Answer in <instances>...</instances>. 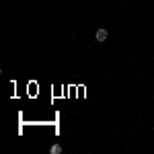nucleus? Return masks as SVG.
Masks as SVG:
<instances>
[{
	"instance_id": "f257e3e1",
	"label": "nucleus",
	"mask_w": 154,
	"mask_h": 154,
	"mask_svg": "<svg viewBox=\"0 0 154 154\" xmlns=\"http://www.w3.org/2000/svg\"><path fill=\"white\" fill-rule=\"evenodd\" d=\"M107 37H109L107 29H99V31L95 33V39L99 41V43H105V41H107Z\"/></svg>"
},
{
	"instance_id": "f03ea898",
	"label": "nucleus",
	"mask_w": 154,
	"mask_h": 154,
	"mask_svg": "<svg viewBox=\"0 0 154 154\" xmlns=\"http://www.w3.org/2000/svg\"><path fill=\"white\" fill-rule=\"evenodd\" d=\"M49 152H51V154H60V152H62V146H60V144H54V146L49 148Z\"/></svg>"
}]
</instances>
